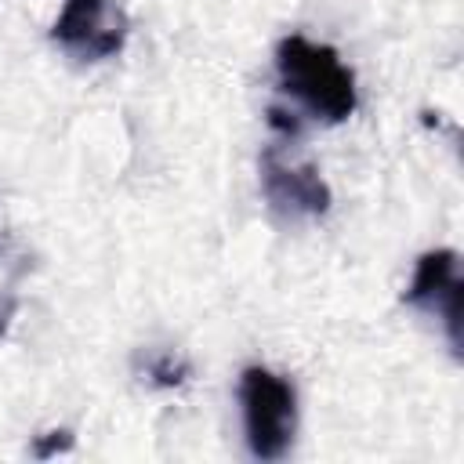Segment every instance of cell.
I'll return each instance as SVG.
<instances>
[{
	"instance_id": "6da1fadb",
	"label": "cell",
	"mask_w": 464,
	"mask_h": 464,
	"mask_svg": "<svg viewBox=\"0 0 464 464\" xmlns=\"http://www.w3.org/2000/svg\"><path fill=\"white\" fill-rule=\"evenodd\" d=\"M276 72L279 87L326 123L348 120L359 105L355 76L330 44H315L301 33L283 36L276 47Z\"/></svg>"
},
{
	"instance_id": "7a4b0ae2",
	"label": "cell",
	"mask_w": 464,
	"mask_h": 464,
	"mask_svg": "<svg viewBox=\"0 0 464 464\" xmlns=\"http://www.w3.org/2000/svg\"><path fill=\"white\" fill-rule=\"evenodd\" d=\"M239 406H243V428L246 446L257 460H279L297 428V392L294 384L268 370V366H246L239 373Z\"/></svg>"
},
{
	"instance_id": "3957f363",
	"label": "cell",
	"mask_w": 464,
	"mask_h": 464,
	"mask_svg": "<svg viewBox=\"0 0 464 464\" xmlns=\"http://www.w3.org/2000/svg\"><path fill=\"white\" fill-rule=\"evenodd\" d=\"M261 196L276 214L286 218H323L334 203L319 167L286 160L279 145L261 149Z\"/></svg>"
},
{
	"instance_id": "277c9868",
	"label": "cell",
	"mask_w": 464,
	"mask_h": 464,
	"mask_svg": "<svg viewBox=\"0 0 464 464\" xmlns=\"http://www.w3.org/2000/svg\"><path fill=\"white\" fill-rule=\"evenodd\" d=\"M51 40L83 62H102L120 54L127 40V18L112 11V0H62Z\"/></svg>"
},
{
	"instance_id": "5b68a950",
	"label": "cell",
	"mask_w": 464,
	"mask_h": 464,
	"mask_svg": "<svg viewBox=\"0 0 464 464\" xmlns=\"http://www.w3.org/2000/svg\"><path fill=\"white\" fill-rule=\"evenodd\" d=\"M460 257L457 250L450 246H439V250H428L417 257V268H413V279L402 294L406 304L435 315L442 326H446V337H450V348L460 352Z\"/></svg>"
},
{
	"instance_id": "8992f818",
	"label": "cell",
	"mask_w": 464,
	"mask_h": 464,
	"mask_svg": "<svg viewBox=\"0 0 464 464\" xmlns=\"http://www.w3.org/2000/svg\"><path fill=\"white\" fill-rule=\"evenodd\" d=\"M145 373H149V381L156 388H178L188 377V362L181 355H174V352H160V355H152L145 362Z\"/></svg>"
},
{
	"instance_id": "52a82bcc",
	"label": "cell",
	"mask_w": 464,
	"mask_h": 464,
	"mask_svg": "<svg viewBox=\"0 0 464 464\" xmlns=\"http://www.w3.org/2000/svg\"><path fill=\"white\" fill-rule=\"evenodd\" d=\"M65 450H72V431L69 428H54V431H44V435L33 439V457H40V460H47L54 453H65Z\"/></svg>"
}]
</instances>
